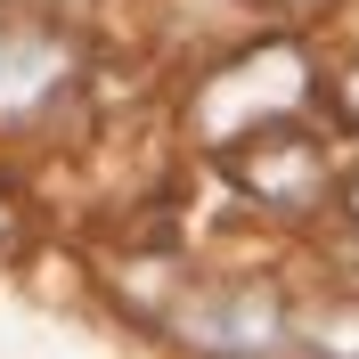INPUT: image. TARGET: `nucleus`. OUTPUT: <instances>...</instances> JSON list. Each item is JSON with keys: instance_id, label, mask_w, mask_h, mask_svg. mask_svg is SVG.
I'll list each match as a JSON object with an SVG mask.
<instances>
[{"instance_id": "1", "label": "nucleus", "mask_w": 359, "mask_h": 359, "mask_svg": "<svg viewBox=\"0 0 359 359\" xmlns=\"http://www.w3.org/2000/svg\"><path fill=\"white\" fill-rule=\"evenodd\" d=\"M57 74V49L49 41H17V49H0V107H25L33 90Z\"/></svg>"}]
</instances>
